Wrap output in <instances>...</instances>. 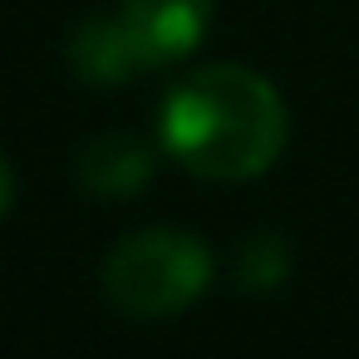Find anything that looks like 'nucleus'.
Here are the masks:
<instances>
[{
    "mask_svg": "<svg viewBox=\"0 0 359 359\" xmlns=\"http://www.w3.org/2000/svg\"><path fill=\"white\" fill-rule=\"evenodd\" d=\"M163 148L212 182L261 177L290 133L285 99L246 65H202L163 99Z\"/></svg>",
    "mask_w": 359,
    "mask_h": 359,
    "instance_id": "1",
    "label": "nucleus"
},
{
    "mask_svg": "<svg viewBox=\"0 0 359 359\" xmlns=\"http://www.w3.org/2000/svg\"><path fill=\"white\" fill-rule=\"evenodd\" d=\"M212 285V251L177 226L123 236L104 261V295L128 320H168Z\"/></svg>",
    "mask_w": 359,
    "mask_h": 359,
    "instance_id": "2",
    "label": "nucleus"
},
{
    "mask_svg": "<svg viewBox=\"0 0 359 359\" xmlns=\"http://www.w3.org/2000/svg\"><path fill=\"white\" fill-rule=\"evenodd\" d=\"M118 20L138 40L148 69L187 60L212 30V0H123Z\"/></svg>",
    "mask_w": 359,
    "mask_h": 359,
    "instance_id": "3",
    "label": "nucleus"
},
{
    "mask_svg": "<svg viewBox=\"0 0 359 359\" xmlns=\"http://www.w3.org/2000/svg\"><path fill=\"white\" fill-rule=\"evenodd\" d=\"M69 65H74L79 79H89V84H123V79H133V74L148 69L138 40L128 35V25H123L118 15H114V20H109V15L84 20V25L69 35Z\"/></svg>",
    "mask_w": 359,
    "mask_h": 359,
    "instance_id": "4",
    "label": "nucleus"
},
{
    "mask_svg": "<svg viewBox=\"0 0 359 359\" xmlns=\"http://www.w3.org/2000/svg\"><path fill=\"white\" fill-rule=\"evenodd\" d=\"M74 172L99 197H133L153 177V153L128 133H99V138L84 143Z\"/></svg>",
    "mask_w": 359,
    "mask_h": 359,
    "instance_id": "5",
    "label": "nucleus"
},
{
    "mask_svg": "<svg viewBox=\"0 0 359 359\" xmlns=\"http://www.w3.org/2000/svg\"><path fill=\"white\" fill-rule=\"evenodd\" d=\"M285 271H290V256H285L280 236H251L236 251V280L246 290H271L285 280Z\"/></svg>",
    "mask_w": 359,
    "mask_h": 359,
    "instance_id": "6",
    "label": "nucleus"
},
{
    "mask_svg": "<svg viewBox=\"0 0 359 359\" xmlns=\"http://www.w3.org/2000/svg\"><path fill=\"white\" fill-rule=\"evenodd\" d=\"M11 202H15V172H11L6 158H0V217L11 212Z\"/></svg>",
    "mask_w": 359,
    "mask_h": 359,
    "instance_id": "7",
    "label": "nucleus"
}]
</instances>
